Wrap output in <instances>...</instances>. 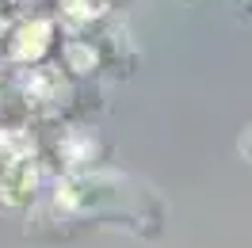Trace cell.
I'll use <instances>...</instances> for the list:
<instances>
[{
  "label": "cell",
  "instance_id": "7a4b0ae2",
  "mask_svg": "<svg viewBox=\"0 0 252 248\" xmlns=\"http://www.w3.org/2000/svg\"><path fill=\"white\" fill-rule=\"evenodd\" d=\"M46 42H50V27H46V23H31V27L19 31L16 54H19V58H27V62H34V58H42Z\"/></svg>",
  "mask_w": 252,
  "mask_h": 248
},
{
  "label": "cell",
  "instance_id": "6da1fadb",
  "mask_svg": "<svg viewBox=\"0 0 252 248\" xmlns=\"http://www.w3.org/2000/svg\"><path fill=\"white\" fill-rule=\"evenodd\" d=\"M34 164L31 160H16L8 176H4V184H0V202L4 206H23V202L34 195Z\"/></svg>",
  "mask_w": 252,
  "mask_h": 248
}]
</instances>
